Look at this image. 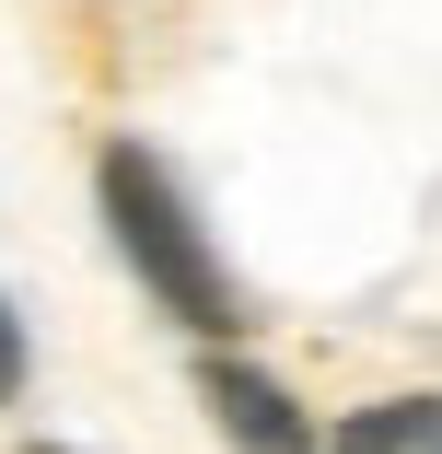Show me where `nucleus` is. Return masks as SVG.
Wrapping results in <instances>:
<instances>
[{
    "label": "nucleus",
    "mask_w": 442,
    "mask_h": 454,
    "mask_svg": "<svg viewBox=\"0 0 442 454\" xmlns=\"http://www.w3.org/2000/svg\"><path fill=\"white\" fill-rule=\"evenodd\" d=\"M94 199H105V233H117V256H128V280L187 326V338H233L244 326V292H233V268H221V245L198 233V210H187V187L163 175V152L151 140H105V163H94Z\"/></svg>",
    "instance_id": "nucleus-1"
},
{
    "label": "nucleus",
    "mask_w": 442,
    "mask_h": 454,
    "mask_svg": "<svg viewBox=\"0 0 442 454\" xmlns=\"http://www.w3.org/2000/svg\"><path fill=\"white\" fill-rule=\"evenodd\" d=\"M198 408L221 419V442H233V454H326V442H314V419L291 408V385H268L244 349H210V361H198Z\"/></svg>",
    "instance_id": "nucleus-2"
},
{
    "label": "nucleus",
    "mask_w": 442,
    "mask_h": 454,
    "mask_svg": "<svg viewBox=\"0 0 442 454\" xmlns=\"http://www.w3.org/2000/svg\"><path fill=\"white\" fill-rule=\"evenodd\" d=\"M326 454H442V396H373L326 431Z\"/></svg>",
    "instance_id": "nucleus-3"
},
{
    "label": "nucleus",
    "mask_w": 442,
    "mask_h": 454,
    "mask_svg": "<svg viewBox=\"0 0 442 454\" xmlns=\"http://www.w3.org/2000/svg\"><path fill=\"white\" fill-rule=\"evenodd\" d=\"M12 396H24V315L0 303V408H12Z\"/></svg>",
    "instance_id": "nucleus-4"
},
{
    "label": "nucleus",
    "mask_w": 442,
    "mask_h": 454,
    "mask_svg": "<svg viewBox=\"0 0 442 454\" xmlns=\"http://www.w3.org/2000/svg\"><path fill=\"white\" fill-rule=\"evenodd\" d=\"M24 454H70V442H24Z\"/></svg>",
    "instance_id": "nucleus-5"
}]
</instances>
